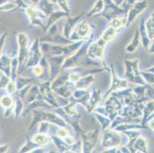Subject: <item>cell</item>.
<instances>
[{
  "label": "cell",
  "instance_id": "obj_4",
  "mask_svg": "<svg viewBox=\"0 0 154 153\" xmlns=\"http://www.w3.org/2000/svg\"><path fill=\"white\" fill-rule=\"evenodd\" d=\"M124 135L117 132L113 129L107 128L102 131L100 144L103 149L110 148L112 147H117L123 145V139Z\"/></svg>",
  "mask_w": 154,
  "mask_h": 153
},
{
  "label": "cell",
  "instance_id": "obj_42",
  "mask_svg": "<svg viewBox=\"0 0 154 153\" xmlns=\"http://www.w3.org/2000/svg\"><path fill=\"white\" fill-rule=\"evenodd\" d=\"M50 126H51V123L47 121H42L38 125V133H46L49 134Z\"/></svg>",
  "mask_w": 154,
  "mask_h": 153
},
{
  "label": "cell",
  "instance_id": "obj_26",
  "mask_svg": "<svg viewBox=\"0 0 154 153\" xmlns=\"http://www.w3.org/2000/svg\"><path fill=\"white\" fill-rule=\"evenodd\" d=\"M32 140L41 147H47L50 145V143H52L51 135L46 133H35L32 137Z\"/></svg>",
  "mask_w": 154,
  "mask_h": 153
},
{
  "label": "cell",
  "instance_id": "obj_22",
  "mask_svg": "<svg viewBox=\"0 0 154 153\" xmlns=\"http://www.w3.org/2000/svg\"><path fill=\"white\" fill-rule=\"evenodd\" d=\"M70 13L64 12V11L63 10H55L54 12H53L52 13L50 14V15H48V17L47 22H46V32H47L48 29L51 27V25L58 22L62 19L67 18V17H68Z\"/></svg>",
  "mask_w": 154,
  "mask_h": 153
},
{
  "label": "cell",
  "instance_id": "obj_33",
  "mask_svg": "<svg viewBox=\"0 0 154 153\" xmlns=\"http://www.w3.org/2000/svg\"><path fill=\"white\" fill-rule=\"evenodd\" d=\"M104 1L103 0H97L94 3V5L92 6L89 12L87 14V16L88 18H91V17H97L100 13L103 12L104 9Z\"/></svg>",
  "mask_w": 154,
  "mask_h": 153
},
{
  "label": "cell",
  "instance_id": "obj_10",
  "mask_svg": "<svg viewBox=\"0 0 154 153\" xmlns=\"http://www.w3.org/2000/svg\"><path fill=\"white\" fill-rule=\"evenodd\" d=\"M107 44V42L101 37L97 40H94L88 46L87 56L92 60L104 62V50Z\"/></svg>",
  "mask_w": 154,
  "mask_h": 153
},
{
  "label": "cell",
  "instance_id": "obj_11",
  "mask_svg": "<svg viewBox=\"0 0 154 153\" xmlns=\"http://www.w3.org/2000/svg\"><path fill=\"white\" fill-rule=\"evenodd\" d=\"M40 41H45L58 44H68L72 43V41L64 38L58 30V22L51 25L47 32L45 33V35L40 38Z\"/></svg>",
  "mask_w": 154,
  "mask_h": 153
},
{
  "label": "cell",
  "instance_id": "obj_15",
  "mask_svg": "<svg viewBox=\"0 0 154 153\" xmlns=\"http://www.w3.org/2000/svg\"><path fill=\"white\" fill-rule=\"evenodd\" d=\"M147 5L148 3L146 0L137 2L133 5L132 8L129 10V12L127 14V25H126V28H128L135 21L137 17L145 11L146 8H147Z\"/></svg>",
  "mask_w": 154,
  "mask_h": 153
},
{
  "label": "cell",
  "instance_id": "obj_13",
  "mask_svg": "<svg viewBox=\"0 0 154 153\" xmlns=\"http://www.w3.org/2000/svg\"><path fill=\"white\" fill-rule=\"evenodd\" d=\"M110 73L111 74V84H110V88L107 90V91L105 93L104 98L108 96L112 92H114V91L119 90L120 89H124V88H127L130 87V85H129V83L130 82L128 81H127L124 78H120L119 77L118 74L116 72L115 68H114V66H113V64H110Z\"/></svg>",
  "mask_w": 154,
  "mask_h": 153
},
{
  "label": "cell",
  "instance_id": "obj_30",
  "mask_svg": "<svg viewBox=\"0 0 154 153\" xmlns=\"http://www.w3.org/2000/svg\"><path fill=\"white\" fill-rule=\"evenodd\" d=\"M68 81H69L68 70H62V71L51 81V89L54 90L59 87L62 85L66 84Z\"/></svg>",
  "mask_w": 154,
  "mask_h": 153
},
{
  "label": "cell",
  "instance_id": "obj_35",
  "mask_svg": "<svg viewBox=\"0 0 154 153\" xmlns=\"http://www.w3.org/2000/svg\"><path fill=\"white\" fill-rule=\"evenodd\" d=\"M92 113L94 114V116L96 118L97 121L98 122L99 124H100L101 132L110 127L112 122L110 118H108L107 116H105V115L100 114V113H94V112Z\"/></svg>",
  "mask_w": 154,
  "mask_h": 153
},
{
  "label": "cell",
  "instance_id": "obj_38",
  "mask_svg": "<svg viewBox=\"0 0 154 153\" xmlns=\"http://www.w3.org/2000/svg\"><path fill=\"white\" fill-rule=\"evenodd\" d=\"M146 32L151 40L154 39V12L151 13L150 17L145 22Z\"/></svg>",
  "mask_w": 154,
  "mask_h": 153
},
{
  "label": "cell",
  "instance_id": "obj_19",
  "mask_svg": "<svg viewBox=\"0 0 154 153\" xmlns=\"http://www.w3.org/2000/svg\"><path fill=\"white\" fill-rule=\"evenodd\" d=\"M103 96L102 94V92L100 89L97 87H94L91 90V97L88 102V106L86 108V110L88 113H92L94 110L95 108L98 106L102 101Z\"/></svg>",
  "mask_w": 154,
  "mask_h": 153
},
{
  "label": "cell",
  "instance_id": "obj_24",
  "mask_svg": "<svg viewBox=\"0 0 154 153\" xmlns=\"http://www.w3.org/2000/svg\"><path fill=\"white\" fill-rule=\"evenodd\" d=\"M95 77L94 74H87V75H84L80 78L77 82H75V87L76 89H84L88 90L90 89L91 85L93 84L94 81Z\"/></svg>",
  "mask_w": 154,
  "mask_h": 153
},
{
  "label": "cell",
  "instance_id": "obj_21",
  "mask_svg": "<svg viewBox=\"0 0 154 153\" xmlns=\"http://www.w3.org/2000/svg\"><path fill=\"white\" fill-rule=\"evenodd\" d=\"M38 98H42V96L41 93H40L38 82H36L35 84H32V86L30 87L27 93H26V97L24 99L25 106L32 103L33 101L36 100Z\"/></svg>",
  "mask_w": 154,
  "mask_h": 153
},
{
  "label": "cell",
  "instance_id": "obj_50",
  "mask_svg": "<svg viewBox=\"0 0 154 153\" xmlns=\"http://www.w3.org/2000/svg\"><path fill=\"white\" fill-rule=\"evenodd\" d=\"M30 2H32V5H38L40 2H41V0H30Z\"/></svg>",
  "mask_w": 154,
  "mask_h": 153
},
{
  "label": "cell",
  "instance_id": "obj_34",
  "mask_svg": "<svg viewBox=\"0 0 154 153\" xmlns=\"http://www.w3.org/2000/svg\"><path fill=\"white\" fill-rule=\"evenodd\" d=\"M118 32H119L118 29H114V28L111 27V26L109 25L108 27L103 31L100 37H101L105 41L107 42V43H108V42L112 41L115 39V38L117 37Z\"/></svg>",
  "mask_w": 154,
  "mask_h": 153
},
{
  "label": "cell",
  "instance_id": "obj_27",
  "mask_svg": "<svg viewBox=\"0 0 154 153\" xmlns=\"http://www.w3.org/2000/svg\"><path fill=\"white\" fill-rule=\"evenodd\" d=\"M77 105L78 103L76 101H75L73 99L70 98V101L67 103L66 105L61 106V107L64 109V110L66 112L67 114L69 116H71L72 119H75V120H80L81 118V114H79V113L78 112V109H77Z\"/></svg>",
  "mask_w": 154,
  "mask_h": 153
},
{
  "label": "cell",
  "instance_id": "obj_39",
  "mask_svg": "<svg viewBox=\"0 0 154 153\" xmlns=\"http://www.w3.org/2000/svg\"><path fill=\"white\" fill-rule=\"evenodd\" d=\"M15 100L11 94L5 95V96H2V98L0 99V104L3 108L5 109H10L15 106Z\"/></svg>",
  "mask_w": 154,
  "mask_h": 153
},
{
  "label": "cell",
  "instance_id": "obj_8",
  "mask_svg": "<svg viewBox=\"0 0 154 153\" xmlns=\"http://www.w3.org/2000/svg\"><path fill=\"white\" fill-rule=\"evenodd\" d=\"M100 130L96 128L90 131H84L81 136L82 142V152H93L100 140Z\"/></svg>",
  "mask_w": 154,
  "mask_h": 153
},
{
  "label": "cell",
  "instance_id": "obj_5",
  "mask_svg": "<svg viewBox=\"0 0 154 153\" xmlns=\"http://www.w3.org/2000/svg\"><path fill=\"white\" fill-rule=\"evenodd\" d=\"M94 39V36L92 35L90 38L84 42L82 47H80L76 52L71 54L69 57H66L63 64L62 70H69L79 65L80 61L87 55V50H88V46L93 41Z\"/></svg>",
  "mask_w": 154,
  "mask_h": 153
},
{
  "label": "cell",
  "instance_id": "obj_6",
  "mask_svg": "<svg viewBox=\"0 0 154 153\" xmlns=\"http://www.w3.org/2000/svg\"><path fill=\"white\" fill-rule=\"evenodd\" d=\"M18 44H19V54H18V60H19V70L18 73L21 74L26 67V62L29 54V40L26 34L19 33L17 35Z\"/></svg>",
  "mask_w": 154,
  "mask_h": 153
},
{
  "label": "cell",
  "instance_id": "obj_2",
  "mask_svg": "<svg viewBox=\"0 0 154 153\" xmlns=\"http://www.w3.org/2000/svg\"><path fill=\"white\" fill-rule=\"evenodd\" d=\"M32 120L29 126V130L38 126V123L42 121H47L49 123L55 124L57 126H61V127H68V124L63 120L62 118L60 117L58 115L55 113V112H50L48 109H43V108H37L34 109L32 111Z\"/></svg>",
  "mask_w": 154,
  "mask_h": 153
},
{
  "label": "cell",
  "instance_id": "obj_25",
  "mask_svg": "<svg viewBox=\"0 0 154 153\" xmlns=\"http://www.w3.org/2000/svg\"><path fill=\"white\" fill-rule=\"evenodd\" d=\"M141 43L140 40V35L139 29H137L134 31V35L131 38V41L129 42L127 45L125 47V51L129 54H133L137 50L139 47L140 44Z\"/></svg>",
  "mask_w": 154,
  "mask_h": 153
},
{
  "label": "cell",
  "instance_id": "obj_37",
  "mask_svg": "<svg viewBox=\"0 0 154 153\" xmlns=\"http://www.w3.org/2000/svg\"><path fill=\"white\" fill-rule=\"evenodd\" d=\"M109 25L114 28V29H118V30L122 29V28L126 27V25H127V15L114 17L110 21Z\"/></svg>",
  "mask_w": 154,
  "mask_h": 153
},
{
  "label": "cell",
  "instance_id": "obj_43",
  "mask_svg": "<svg viewBox=\"0 0 154 153\" xmlns=\"http://www.w3.org/2000/svg\"><path fill=\"white\" fill-rule=\"evenodd\" d=\"M141 75L147 84H154V73L149 72L146 70L141 71Z\"/></svg>",
  "mask_w": 154,
  "mask_h": 153
},
{
  "label": "cell",
  "instance_id": "obj_44",
  "mask_svg": "<svg viewBox=\"0 0 154 153\" xmlns=\"http://www.w3.org/2000/svg\"><path fill=\"white\" fill-rule=\"evenodd\" d=\"M137 2V0H124L122 4L120 5V7L122 8L123 10L127 14L129 10L133 7V5Z\"/></svg>",
  "mask_w": 154,
  "mask_h": 153
},
{
  "label": "cell",
  "instance_id": "obj_9",
  "mask_svg": "<svg viewBox=\"0 0 154 153\" xmlns=\"http://www.w3.org/2000/svg\"><path fill=\"white\" fill-rule=\"evenodd\" d=\"M92 33L91 25L86 20L81 21L77 24L74 30L71 32L69 40L72 41H87L91 37Z\"/></svg>",
  "mask_w": 154,
  "mask_h": 153
},
{
  "label": "cell",
  "instance_id": "obj_29",
  "mask_svg": "<svg viewBox=\"0 0 154 153\" xmlns=\"http://www.w3.org/2000/svg\"><path fill=\"white\" fill-rule=\"evenodd\" d=\"M51 140H52V143L55 146V148L57 149L58 152H70L71 150V145H68L64 139L60 137H58L56 135L51 134Z\"/></svg>",
  "mask_w": 154,
  "mask_h": 153
},
{
  "label": "cell",
  "instance_id": "obj_51",
  "mask_svg": "<svg viewBox=\"0 0 154 153\" xmlns=\"http://www.w3.org/2000/svg\"><path fill=\"white\" fill-rule=\"evenodd\" d=\"M50 2H52L53 4H56L57 3V2H58V0H49Z\"/></svg>",
  "mask_w": 154,
  "mask_h": 153
},
{
  "label": "cell",
  "instance_id": "obj_46",
  "mask_svg": "<svg viewBox=\"0 0 154 153\" xmlns=\"http://www.w3.org/2000/svg\"><path fill=\"white\" fill-rule=\"evenodd\" d=\"M146 96L149 99L154 100V86L151 84L146 85Z\"/></svg>",
  "mask_w": 154,
  "mask_h": 153
},
{
  "label": "cell",
  "instance_id": "obj_18",
  "mask_svg": "<svg viewBox=\"0 0 154 153\" xmlns=\"http://www.w3.org/2000/svg\"><path fill=\"white\" fill-rule=\"evenodd\" d=\"M83 14L84 13H82L81 15H78V16L75 17H67V20L64 22L62 25V32H61L62 35L64 38L69 39L71 32L74 30L77 24L81 22V19L83 16Z\"/></svg>",
  "mask_w": 154,
  "mask_h": 153
},
{
  "label": "cell",
  "instance_id": "obj_12",
  "mask_svg": "<svg viewBox=\"0 0 154 153\" xmlns=\"http://www.w3.org/2000/svg\"><path fill=\"white\" fill-rule=\"evenodd\" d=\"M41 41L40 38H35L29 47V54L26 62V68H32V67L37 65L43 57V53L41 49Z\"/></svg>",
  "mask_w": 154,
  "mask_h": 153
},
{
  "label": "cell",
  "instance_id": "obj_41",
  "mask_svg": "<svg viewBox=\"0 0 154 153\" xmlns=\"http://www.w3.org/2000/svg\"><path fill=\"white\" fill-rule=\"evenodd\" d=\"M141 130H127V131L122 133L123 134L127 137V143H131L133 141L136 139L138 136H140L141 134Z\"/></svg>",
  "mask_w": 154,
  "mask_h": 153
},
{
  "label": "cell",
  "instance_id": "obj_16",
  "mask_svg": "<svg viewBox=\"0 0 154 153\" xmlns=\"http://www.w3.org/2000/svg\"><path fill=\"white\" fill-rule=\"evenodd\" d=\"M119 115L133 120H137L142 118L143 112L140 108L139 103L135 105H124L119 110Z\"/></svg>",
  "mask_w": 154,
  "mask_h": 153
},
{
  "label": "cell",
  "instance_id": "obj_17",
  "mask_svg": "<svg viewBox=\"0 0 154 153\" xmlns=\"http://www.w3.org/2000/svg\"><path fill=\"white\" fill-rule=\"evenodd\" d=\"M126 145L130 149L131 153H146L148 152V141L142 135L137 137L134 141Z\"/></svg>",
  "mask_w": 154,
  "mask_h": 153
},
{
  "label": "cell",
  "instance_id": "obj_45",
  "mask_svg": "<svg viewBox=\"0 0 154 153\" xmlns=\"http://www.w3.org/2000/svg\"><path fill=\"white\" fill-rule=\"evenodd\" d=\"M57 4H58V6L60 7V8H61V10L70 13L71 10H70L69 5H68V0H58Z\"/></svg>",
  "mask_w": 154,
  "mask_h": 153
},
{
  "label": "cell",
  "instance_id": "obj_52",
  "mask_svg": "<svg viewBox=\"0 0 154 153\" xmlns=\"http://www.w3.org/2000/svg\"><path fill=\"white\" fill-rule=\"evenodd\" d=\"M152 86H154V84H152Z\"/></svg>",
  "mask_w": 154,
  "mask_h": 153
},
{
  "label": "cell",
  "instance_id": "obj_28",
  "mask_svg": "<svg viewBox=\"0 0 154 153\" xmlns=\"http://www.w3.org/2000/svg\"><path fill=\"white\" fill-rule=\"evenodd\" d=\"M139 31H140V40H141V44H142L143 47L145 50H148L149 45H150V43L152 41L150 38H149L147 35V32H146V29L145 26V21L144 19H142L140 22L139 25Z\"/></svg>",
  "mask_w": 154,
  "mask_h": 153
},
{
  "label": "cell",
  "instance_id": "obj_48",
  "mask_svg": "<svg viewBox=\"0 0 154 153\" xmlns=\"http://www.w3.org/2000/svg\"><path fill=\"white\" fill-rule=\"evenodd\" d=\"M147 51L149 53V54H154V39L153 40H152V41H151L150 45H149Z\"/></svg>",
  "mask_w": 154,
  "mask_h": 153
},
{
  "label": "cell",
  "instance_id": "obj_23",
  "mask_svg": "<svg viewBox=\"0 0 154 153\" xmlns=\"http://www.w3.org/2000/svg\"><path fill=\"white\" fill-rule=\"evenodd\" d=\"M142 112L143 116L142 118H141V124L145 126H147L146 123H147L148 120L152 116V113H154V100L149 99V100L146 101L144 103Z\"/></svg>",
  "mask_w": 154,
  "mask_h": 153
},
{
  "label": "cell",
  "instance_id": "obj_20",
  "mask_svg": "<svg viewBox=\"0 0 154 153\" xmlns=\"http://www.w3.org/2000/svg\"><path fill=\"white\" fill-rule=\"evenodd\" d=\"M75 89V84L68 81L66 84L62 85L59 87L56 88V89L52 90L54 93L57 96H61L63 98H66V99H70L72 96V93Z\"/></svg>",
  "mask_w": 154,
  "mask_h": 153
},
{
  "label": "cell",
  "instance_id": "obj_1",
  "mask_svg": "<svg viewBox=\"0 0 154 153\" xmlns=\"http://www.w3.org/2000/svg\"><path fill=\"white\" fill-rule=\"evenodd\" d=\"M85 41H74L68 44H53L50 42L41 41V49L43 54L45 56H59L63 55L64 57H69L75 53Z\"/></svg>",
  "mask_w": 154,
  "mask_h": 153
},
{
  "label": "cell",
  "instance_id": "obj_47",
  "mask_svg": "<svg viewBox=\"0 0 154 153\" xmlns=\"http://www.w3.org/2000/svg\"><path fill=\"white\" fill-rule=\"evenodd\" d=\"M146 126H148V129H150L152 132H153L154 133V116L149 118V120H148Z\"/></svg>",
  "mask_w": 154,
  "mask_h": 153
},
{
  "label": "cell",
  "instance_id": "obj_40",
  "mask_svg": "<svg viewBox=\"0 0 154 153\" xmlns=\"http://www.w3.org/2000/svg\"><path fill=\"white\" fill-rule=\"evenodd\" d=\"M38 147H41L39 146L38 145H37L35 142L32 141V139L29 138V136H27L26 138V142L25 145H23L22 146V148L19 149V152H32L34 149H35Z\"/></svg>",
  "mask_w": 154,
  "mask_h": 153
},
{
  "label": "cell",
  "instance_id": "obj_31",
  "mask_svg": "<svg viewBox=\"0 0 154 153\" xmlns=\"http://www.w3.org/2000/svg\"><path fill=\"white\" fill-rule=\"evenodd\" d=\"M147 126H143V125L141 124V123H133L132 122H131V123H121V124L116 126L115 128H113V130L122 133H124V132L127 131V130H147Z\"/></svg>",
  "mask_w": 154,
  "mask_h": 153
},
{
  "label": "cell",
  "instance_id": "obj_32",
  "mask_svg": "<svg viewBox=\"0 0 154 153\" xmlns=\"http://www.w3.org/2000/svg\"><path fill=\"white\" fill-rule=\"evenodd\" d=\"M36 82H38L37 78L33 77V78H27V77H22V76H18L16 80H15V84H16V87L17 90H22V88L29 86L30 84H35Z\"/></svg>",
  "mask_w": 154,
  "mask_h": 153
},
{
  "label": "cell",
  "instance_id": "obj_14",
  "mask_svg": "<svg viewBox=\"0 0 154 153\" xmlns=\"http://www.w3.org/2000/svg\"><path fill=\"white\" fill-rule=\"evenodd\" d=\"M49 64V77L48 81H51L62 71V66L66 57L59 56H46Z\"/></svg>",
  "mask_w": 154,
  "mask_h": 153
},
{
  "label": "cell",
  "instance_id": "obj_49",
  "mask_svg": "<svg viewBox=\"0 0 154 153\" xmlns=\"http://www.w3.org/2000/svg\"><path fill=\"white\" fill-rule=\"evenodd\" d=\"M5 35H3L2 36V38H0V52H1L2 47H3L4 43H5Z\"/></svg>",
  "mask_w": 154,
  "mask_h": 153
},
{
  "label": "cell",
  "instance_id": "obj_3",
  "mask_svg": "<svg viewBox=\"0 0 154 153\" xmlns=\"http://www.w3.org/2000/svg\"><path fill=\"white\" fill-rule=\"evenodd\" d=\"M139 59H126L124 60V79L133 84H142L146 85L141 75V71L139 69Z\"/></svg>",
  "mask_w": 154,
  "mask_h": 153
},
{
  "label": "cell",
  "instance_id": "obj_7",
  "mask_svg": "<svg viewBox=\"0 0 154 153\" xmlns=\"http://www.w3.org/2000/svg\"><path fill=\"white\" fill-rule=\"evenodd\" d=\"M26 13L27 14L30 21L31 25H35L42 28L43 32H46V22H47L48 15L35 5H29L26 7Z\"/></svg>",
  "mask_w": 154,
  "mask_h": 153
},
{
  "label": "cell",
  "instance_id": "obj_36",
  "mask_svg": "<svg viewBox=\"0 0 154 153\" xmlns=\"http://www.w3.org/2000/svg\"><path fill=\"white\" fill-rule=\"evenodd\" d=\"M11 68H12V61L6 55H3L0 59V69L4 71L5 75L11 77Z\"/></svg>",
  "mask_w": 154,
  "mask_h": 153
}]
</instances>
